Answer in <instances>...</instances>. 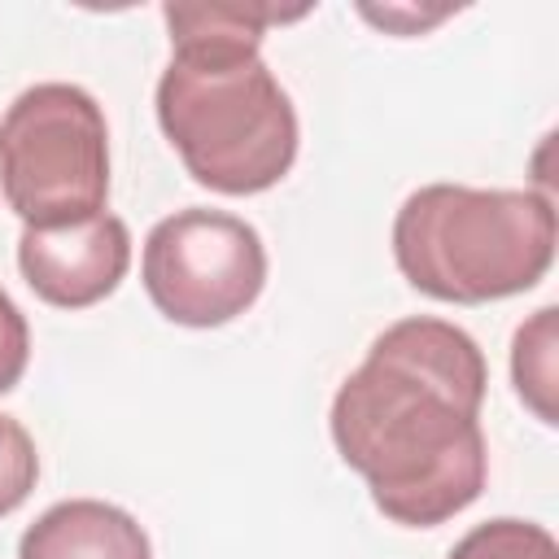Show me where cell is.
Wrapping results in <instances>:
<instances>
[{"label": "cell", "instance_id": "cell-1", "mask_svg": "<svg viewBox=\"0 0 559 559\" xmlns=\"http://www.w3.org/2000/svg\"><path fill=\"white\" fill-rule=\"evenodd\" d=\"M485 384L480 345L432 314L389 323L341 380L332 441L393 524L432 528L480 498Z\"/></svg>", "mask_w": 559, "mask_h": 559}, {"label": "cell", "instance_id": "cell-2", "mask_svg": "<svg viewBox=\"0 0 559 559\" xmlns=\"http://www.w3.org/2000/svg\"><path fill=\"white\" fill-rule=\"evenodd\" d=\"M157 122L188 175L223 197L266 192L297 162V109L258 48H170L157 79Z\"/></svg>", "mask_w": 559, "mask_h": 559}, {"label": "cell", "instance_id": "cell-3", "mask_svg": "<svg viewBox=\"0 0 559 559\" xmlns=\"http://www.w3.org/2000/svg\"><path fill=\"white\" fill-rule=\"evenodd\" d=\"M393 258L411 288L454 306L528 293L555 262V205L533 188L424 183L393 218Z\"/></svg>", "mask_w": 559, "mask_h": 559}, {"label": "cell", "instance_id": "cell-4", "mask_svg": "<svg viewBox=\"0 0 559 559\" xmlns=\"http://www.w3.org/2000/svg\"><path fill=\"white\" fill-rule=\"evenodd\" d=\"M0 192L26 227H61L109 201L105 109L79 83H35L0 118Z\"/></svg>", "mask_w": 559, "mask_h": 559}, {"label": "cell", "instance_id": "cell-5", "mask_svg": "<svg viewBox=\"0 0 559 559\" xmlns=\"http://www.w3.org/2000/svg\"><path fill=\"white\" fill-rule=\"evenodd\" d=\"M140 280L170 323L223 328L258 301L266 284V249L253 223L192 205L148 231Z\"/></svg>", "mask_w": 559, "mask_h": 559}, {"label": "cell", "instance_id": "cell-6", "mask_svg": "<svg viewBox=\"0 0 559 559\" xmlns=\"http://www.w3.org/2000/svg\"><path fill=\"white\" fill-rule=\"evenodd\" d=\"M17 266L39 301L83 310L122 284L131 266V231L109 210L61 227H22Z\"/></svg>", "mask_w": 559, "mask_h": 559}, {"label": "cell", "instance_id": "cell-7", "mask_svg": "<svg viewBox=\"0 0 559 559\" xmlns=\"http://www.w3.org/2000/svg\"><path fill=\"white\" fill-rule=\"evenodd\" d=\"M17 559H153V546L131 511L100 498H66L22 533Z\"/></svg>", "mask_w": 559, "mask_h": 559}, {"label": "cell", "instance_id": "cell-8", "mask_svg": "<svg viewBox=\"0 0 559 559\" xmlns=\"http://www.w3.org/2000/svg\"><path fill=\"white\" fill-rule=\"evenodd\" d=\"M310 9H280V4H231V0H210V4H166V31L170 48L188 44H240V48H262V35L271 22H297Z\"/></svg>", "mask_w": 559, "mask_h": 559}, {"label": "cell", "instance_id": "cell-9", "mask_svg": "<svg viewBox=\"0 0 559 559\" xmlns=\"http://www.w3.org/2000/svg\"><path fill=\"white\" fill-rule=\"evenodd\" d=\"M511 380H515L520 402L546 428H555L559 424V406H555V393H559V310L555 306H542L528 323L515 328Z\"/></svg>", "mask_w": 559, "mask_h": 559}, {"label": "cell", "instance_id": "cell-10", "mask_svg": "<svg viewBox=\"0 0 559 559\" xmlns=\"http://www.w3.org/2000/svg\"><path fill=\"white\" fill-rule=\"evenodd\" d=\"M445 559H559V546L550 528L502 515V520H485L472 533H463Z\"/></svg>", "mask_w": 559, "mask_h": 559}, {"label": "cell", "instance_id": "cell-11", "mask_svg": "<svg viewBox=\"0 0 559 559\" xmlns=\"http://www.w3.org/2000/svg\"><path fill=\"white\" fill-rule=\"evenodd\" d=\"M35 480H39V454L31 432L13 415H0V515L17 511L31 498Z\"/></svg>", "mask_w": 559, "mask_h": 559}, {"label": "cell", "instance_id": "cell-12", "mask_svg": "<svg viewBox=\"0 0 559 559\" xmlns=\"http://www.w3.org/2000/svg\"><path fill=\"white\" fill-rule=\"evenodd\" d=\"M31 362V328L17 301L0 288V393H9Z\"/></svg>", "mask_w": 559, "mask_h": 559}, {"label": "cell", "instance_id": "cell-13", "mask_svg": "<svg viewBox=\"0 0 559 559\" xmlns=\"http://www.w3.org/2000/svg\"><path fill=\"white\" fill-rule=\"evenodd\" d=\"M445 13H450V9H432V13H424V9H402V4H384V9L362 4V17H371V22H380L384 31H397V35H419V31L437 26Z\"/></svg>", "mask_w": 559, "mask_h": 559}]
</instances>
